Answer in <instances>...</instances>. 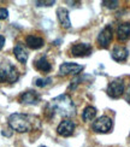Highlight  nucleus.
<instances>
[{
  "label": "nucleus",
  "mask_w": 130,
  "mask_h": 147,
  "mask_svg": "<svg viewBox=\"0 0 130 147\" xmlns=\"http://www.w3.org/2000/svg\"><path fill=\"white\" fill-rule=\"evenodd\" d=\"M46 111L51 112V116L59 115L63 117H72L76 115L75 104L72 102L71 98L67 94H61L51 101V104L47 106Z\"/></svg>",
  "instance_id": "f257e3e1"
},
{
  "label": "nucleus",
  "mask_w": 130,
  "mask_h": 147,
  "mask_svg": "<svg viewBox=\"0 0 130 147\" xmlns=\"http://www.w3.org/2000/svg\"><path fill=\"white\" fill-rule=\"evenodd\" d=\"M30 116L24 113H12L9 116V125L11 129H13L18 133H26L32 130V121Z\"/></svg>",
  "instance_id": "f03ea898"
},
{
  "label": "nucleus",
  "mask_w": 130,
  "mask_h": 147,
  "mask_svg": "<svg viewBox=\"0 0 130 147\" xmlns=\"http://www.w3.org/2000/svg\"><path fill=\"white\" fill-rule=\"evenodd\" d=\"M20 74L16 66L10 63V62H3L0 63V83L9 82V83H15Z\"/></svg>",
  "instance_id": "7ed1b4c3"
},
{
  "label": "nucleus",
  "mask_w": 130,
  "mask_h": 147,
  "mask_svg": "<svg viewBox=\"0 0 130 147\" xmlns=\"http://www.w3.org/2000/svg\"><path fill=\"white\" fill-rule=\"evenodd\" d=\"M113 127V122L110 117L107 116H101V117H99L98 119L94 121V123L92 124V129L96 131V133H108L111 131Z\"/></svg>",
  "instance_id": "20e7f679"
},
{
  "label": "nucleus",
  "mask_w": 130,
  "mask_h": 147,
  "mask_svg": "<svg viewBox=\"0 0 130 147\" xmlns=\"http://www.w3.org/2000/svg\"><path fill=\"white\" fill-rule=\"evenodd\" d=\"M125 92V87H124V83L121 80H115V81L110 82L107 86V89H106V93L110 98H113V99H117L123 95V93Z\"/></svg>",
  "instance_id": "39448f33"
},
{
  "label": "nucleus",
  "mask_w": 130,
  "mask_h": 147,
  "mask_svg": "<svg viewBox=\"0 0 130 147\" xmlns=\"http://www.w3.org/2000/svg\"><path fill=\"white\" fill-rule=\"evenodd\" d=\"M112 38H113V30L111 28V26H107L105 27L100 34L98 36V44L101 48H107L112 41Z\"/></svg>",
  "instance_id": "423d86ee"
},
{
  "label": "nucleus",
  "mask_w": 130,
  "mask_h": 147,
  "mask_svg": "<svg viewBox=\"0 0 130 147\" xmlns=\"http://www.w3.org/2000/svg\"><path fill=\"white\" fill-rule=\"evenodd\" d=\"M73 131H75V123L70 119L61 121L59 123V125H58V128H57V133L63 138L71 136L73 134Z\"/></svg>",
  "instance_id": "0eeeda50"
},
{
  "label": "nucleus",
  "mask_w": 130,
  "mask_h": 147,
  "mask_svg": "<svg viewBox=\"0 0 130 147\" xmlns=\"http://www.w3.org/2000/svg\"><path fill=\"white\" fill-rule=\"evenodd\" d=\"M92 53V46L86 42H79L75 44L71 47V54L73 57H87L90 56Z\"/></svg>",
  "instance_id": "6e6552de"
},
{
  "label": "nucleus",
  "mask_w": 130,
  "mask_h": 147,
  "mask_svg": "<svg viewBox=\"0 0 130 147\" xmlns=\"http://www.w3.org/2000/svg\"><path fill=\"white\" fill-rule=\"evenodd\" d=\"M83 69H84L83 65H78L75 63H63L59 68V75L65 76V75H70V74L77 75V74H79Z\"/></svg>",
  "instance_id": "1a4fd4ad"
},
{
  "label": "nucleus",
  "mask_w": 130,
  "mask_h": 147,
  "mask_svg": "<svg viewBox=\"0 0 130 147\" xmlns=\"http://www.w3.org/2000/svg\"><path fill=\"white\" fill-rule=\"evenodd\" d=\"M40 95L34 90H26L20 95V102L24 105H36L40 101Z\"/></svg>",
  "instance_id": "9d476101"
},
{
  "label": "nucleus",
  "mask_w": 130,
  "mask_h": 147,
  "mask_svg": "<svg viewBox=\"0 0 130 147\" xmlns=\"http://www.w3.org/2000/svg\"><path fill=\"white\" fill-rule=\"evenodd\" d=\"M57 17L58 21L61 24V27L65 29H69L71 27V22H70V17H69V11L64 7H59L57 10Z\"/></svg>",
  "instance_id": "9b49d317"
},
{
  "label": "nucleus",
  "mask_w": 130,
  "mask_h": 147,
  "mask_svg": "<svg viewBox=\"0 0 130 147\" xmlns=\"http://www.w3.org/2000/svg\"><path fill=\"white\" fill-rule=\"evenodd\" d=\"M128 50L124 46H116L113 48L112 53H111V57H112L116 62H125L128 58Z\"/></svg>",
  "instance_id": "f8f14e48"
},
{
  "label": "nucleus",
  "mask_w": 130,
  "mask_h": 147,
  "mask_svg": "<svg viewBox=\"0 0 130 147\" xmlns=\"http://www.w3.org/2000/svg\"><path fill=\"white\" fill-rule=\"evenodd\" d=\"M13 53H15V57L17 58V60L20 63H22V64L27 63V60H28V52L26 50V47L23 46V44L18 42V44L15 46V48H13Z\"/></svg>",
  "instance_id": "ddd939ff"
},
{
  "label": "nucleus",
  "mask_w": 130,
  "mask_h": 147,
  "mask_svg": "<svg viewBox=\"0 0 130 147\" xmlns=\"http://www.w3.org/2000/svg\"><path fill=\"white\" fill-rule=\"evenodd\" d=\"M117 38L119 41H127L130 38V23L125 22L118 26L117 29Z\"/></svg>",
  "instance_id": "4468645a"
},
{
  "label": "nucleus",
  "mask_w": 130,
  "mask_h": 147,
  "mask_svg": "<svg viewBox=\"0 0 130 147\" xmlns=\"http://www.w3.org/2000/svg\"><path fill=\"white\" fill-rule=\"evenodd\" d=\"M26 42H27L28 47H30L32 50H39V48H41L43 46V44H45V41H43L42 38L35 36V35H28L26 39Z\"/></svg>",
  "instance_id": "2eb2a0df"
},
{
  "label": "nucleus",
  "mask_w": 130,
  "mask_h": 147,
  "mask_svg": "<svg viewBox=\"0 0 130 147\" xmlns=\"http://www.w3.org/2000/svg\"><path fill=\"white\" fill-rule=\"evenodd\" d=\"M35 68L41 72H49L52 69V66H51V63L48 62L46 57H41L40 59H38L35 62Z\"/></svg>",
  "instance_id": "dca6fc26"
},
{
  "label": "nucleus",
  "mask_w": 130,
  "mask_h": 147,
  "mask_svg": "<svg viewBox=\"0 0 130 147\" xmlns=\"http://www.w3.org/2000/svg\"><path fill=\"white\" fill-rule=\"evenodd\" d=\"M96 116V109L93 107V106H87L84 110H83V113H82V118L83 121L88 122V121H92L94 119Z\"/></svg>",
  "instance_id": "f3484780"
},
{
  "label": "nucleus",
  "mask_w": 130,
  "mask_h": 147,
  "mask_svg": "<svg viewBox=\"0 0 130 147\" xmlns=\"http://www.w3.org/2000/svg\"><path fill=\"white\" fill-rule=\"evenodd\" d=\"M52 82V78L51 77H47V78H36L34 83L35 86H38V87H46V86H48L49 83Z\"/></svg>",
  "instance_id": "a211bd4d"
},
{
  "label": "nucleus",
  "mask_w": 130,
  "mask_h": 147,
  "mask_svg": "<svg viewBox=\"0 0 130 147\" xmlns=\"http://www.w3.org/2000/svg\"><path fill=\"white\" fill-rule=\"evenodd\" d=\"M118 1L117 0H105V1H102V5L106 6L107 9H116L117 6H118Z\"/></svg>",
  "instance_id": "6ab92c4d"
},
{
  "label": "nucleus",
  "mask_w": 130,
  "mask_h": 147,
  "mask_svg": "<svg viewBox=\"0 0 130 147\" xmlns=\"http://www.w3.org/2000/svg\"><path fill=\"white\" fill-rule=\"evenodd\" d=\"M54 4H55L54 0H49V1H36L35 3L36 6H52Z\"/></svg>",
  "instance_id": "aec40b11"
},
{
  "label": "nucleus",
  "mask_w": 130,
  "mask_h": 147,
  "mask_svg": "<svg viewBox=\"0 0 130 147\" xmlns=\"http://www.w3.org/2000/svg\"><path fill=\"white\" fill-rule=\"evenodd\" d=\"M7 17H9V11L4 7H0V20H6Z\"/></svg>",
  "instance_id": "412c9836"
},
{
  "label": "nucleus",
  "mask_w": 130,
  "mask_h": 147,
  "mask_svg": "<svg viewBox=\"0 0 130 147\" xmlns=\"http://www.w3.org/2000/svg\"><path fill=\"white\" fill-rule=\"evenodd\" d=\"M125 100L130 104V87L127 89V92H125Z\"/></svg>",
  "instance_id": "4be33fe9"
},
{
  "label": "nucleus",
  "mask_w": 130,
  "mask_h": 147,
  "mask_svg": "<svg viewBox=\"0 0 130 147\" xmlns=\"http://www.w3.org/2000/svg\"><path fill=\"white\" fill-rule=\"evenodd\" d=\"M4 45H5V38L3 35H0V50L4 47Z\"/></svg>",
  "instance_id": "5701e85b"
},
{
  "label": "nucleus",
  "mask_w": 130,
  "mask_h": 147,
  "mask_svg": "<svg viewBox=\"0 0 130 147\" xmlns=\"http://www.w3.org/2000/svg\"><path fill=\"white\" fill-rule=\"evenodd\" d=\"M11 131H6V129H4L3 130V135H5V136H11Z\"/></svg>",
  "instance_id": "b1692460"
},
{
  "label": "nucleus",
  "mask_w": 130,
  "mask_h": 147,
  "mask_svg": "<svg viewBox=\"0 0 130 147\" xmlns=\"http://www.w3.org/2000/svg\"><path fill=\"white\" fill-rule=\"evenodd\" d=\"M40 147H46V146H40Z\"/></svg>",
  "instance_id": "393cba45"
}]
</instances>
